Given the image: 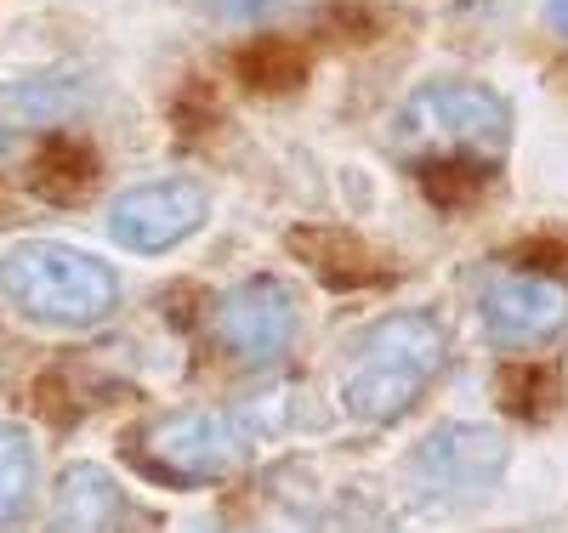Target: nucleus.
Wrapping results in <instances>:
<instances>
[{
	"mask_svg": "<svg viewBox=\"0 0 568 533\" xmlns=\"http://www.w3.org/2000/svg\"><path fill=\"white\" fill-rule=\"evenodd\" d=\"M393 148L426 176H495L511 154V109L471 80L420 85L393 120Z\"/></svg>",
	"mask_w": 568,
	"mask_h": 533,
	"instance_id": "nucleus-1",
	"label": "nucleus"
},
{
	"mask_svg": "<svg viewBox=\"0 0 568 533\" xmlns=\"http://www.w3.org/2000/svg\"><path fill=\"white\" fill-rule=\"evenodd\" d=\"M449 358V341H444V324L426 318V312H393L382 318L342 380V398H347V414L364 420V426H387L398 414L415 409V398L438 380Z\"/></svg>",
	"mask_w": 568,
	"mask_h": 533,
	"instance_id": "nucleus-2",
	"label": "nucleus"
},
{
	"mask_svg": "<svg viewBox=\"0 0 568 533\" xmlns=\"http://www.w3.org/2000/svg\"><path fill=\"white\" fill-rule=\"evenodd\" d=\"M0 289L7 301L34 318V324H52V329H80V324H98L114 312L120 296V278L74 245H58V238H23V245L7 250L0 262Z\"/></svg>",
	"mask_w": 568,
	"mask_h": 533,
	"instance_id": "nucleus-3",
	"label": "nucleus"
},
{
	"mask_svg": "<svg viewBox=\"0 0 568 533\" xmlns=\"http://www.w3.org/2000/svg\"><path fill=\"white\" fill-rule=\"evenodd\" d=\"M245 460H251V426L222 409H176L136 438V465L160 482H176V489L222 482L245 471Z\"/></svg>",
	"mask_w": 568,
	"mask_h": 533,
	"instance_id": "nucleus-4",
	"label": "nucleus"
},
{
	"mask_svg": "<svg viewBox=\"0 0 568 533\" xmlns=\"http://www.w3.org/2000/svg\"><path fill=\"white\" fill-rule=\"evenodd\" d=\"M484 329L506 352H535L568 335V284L546 273H500L484 289Z\"/></svg>",
	"mask_w": 568,
	"mask_h": 533,
	"instance_id": "nucleus-5",
	"label": "nucleus"
},
{
	"mask_svg": "<svg viewBox=\"0 0 568 533\" xmlns=\"http://www.w3.org/2000/svg\"><path fill=\"white\" fill-rule=\"evenodd\" d=\"M216 341L240 363H273L296 341V296L278 278H245L216 301Z\"/></svg>",
	"mask_w": 568,
	"mask_h": 533,
	"instance_id": "nucleus-6",
	"label": "nucleus"
},
{
	"mask_svg": "<svg viewBox=\"0 0 568 533\" xmlns=\"http://www.w3.org/2000/svg\"><path fill=\"white\" fill-rule=\"evenodd\" d=\"M205 187L200 182H142V187H125L120 199L109 205V233L120 238L125 250L136 256H160L171 245H182L187 233L205 227Z\"/></svg>",
	"mask_w": 568,
	"mask_h": 533,
	"instance_id": "nucleus-7",
	"label": "nucleus"
},
{
	"mask_svg": "<svg viewBox=\"0 0 568 533\" xmlns=\"http://www.w3.org/2000/svg\"><path fill=\"white\" fill-rule=\"evenodd\" d=\"M506 471V443L495 426H471V420H449L415 454V476L426 482V494L438 500H478L489 494Z\"/></svg>",
	"mask_w": 568,
	"mask_h": 533,
	"instance_id": "nucleus-8",
	"label": "nucleus"
},
{
	"mask_svg": "<svg viewBox=\"0 0 568 533\" xmlns=\"http://www.w3.org/2000/svg\"><path fill=\"white\" fill-rule=\"evenodd\" d=\"M125 527V489L103 465H69L58 476L52 533H120Z\"/></svg>",
	"mask_w": 568,
	"mask_h": 533,
	"instance_id": "nucleus-9",
	"label": "nucleus"
},
{
	"mask_svg": "<svg viewBox=\"0 0 568 533\" xmlns=\"http://www.w3.org/2000/svg\"><path fill=\"white\" fill-rule=\"evenodd\" d=\"M98 176H103L98 148L80 142V136H58L52 148L40 154V165H34V193L45 205H80V199H91Z\"/></svg>",
	"mask_w": 568,
	"mask_h": 533,
	"instance_id": "nucleus-10",
	"label": "nucleus"
},
{
	"mask_svg": "<svg viewBox=\"0 0 568 533\" xmlns=\"http://www.w3.org/2000/svg\"><path fill=\"white\" fill-rule=\"evenodd\" d=\"M291 250H296L324 284H336V289L375 284V262H369V250L353 245V238L336 233V227H296V233H291Z\"/></svg>",
	"mask_w": 568,
	"mask_h": 533,
	"instance_id": "nucleus-11",
	"label": "nucleus"
},
{
	"mask_svg": "<svg viewBox=\"0 0 568 533\" xmlns=\"http://www.w3.org/2000/svg\"><path fill=\"white\" fill-rule=\"evenodd\" d=\"M233 74L251 91H291L307 80V52L302 45H284V40H256L233 58Z\"/></svg>",
	"mask_w": 568,
	"mask_h": 533,
	"instance_id": "nucleus-12",
	"label": "nucleus"
},
{
	"mask_svg": "<svg viewBox=\"0 0 568 533\" xmlns=\"http://www.w3.org/2000/svg\"><path fill=\"white\" fill-rule=\"evenodd\" d=\"M34 500V443L23 426L0 420V527L18 522Z\"/></svg>",
	"mask_w": 568,
	"mask_h": 533,
	"instance_id": "nucleus-13",
	"label": "nucleus"
},
{
	"mask_svg": "<svg viewBox=\"0 0 568 533\" xmlns=\"http://www.w3.org/2000/svg\"><path fill=\"white\" fill-rule=\"evenodd\" d=\"M500 403L511 409V414H524V420H546L551 414V403H557V392H562V380H557V369H506V380H500Z\"/></svg>",
	"mask_w": 568,
	"mask_h": 533,
	"instance_id": "nucleus-14",
	"label": "nucleus"
},
{
	"mask_svg": "<svg viewBox=\"0 0 568 533\" xmlns=\"http://www.w3.org/2000/svg\"><path fill=\"white\" fill-rule=\"evenodd\" d=\"M200 7L222 23H278V18H296L318 0H200Z\"/></svg>",
	"mask_w": 568,
	"mask_h": 533,
	"instance_id": "nucleus-15",
	"label": "nucleus"
},
{
	"mask_svg": "<svg viewBox=\"0 0 568 533\" xmlns=\"http://www.w3.org/2000/svg\"><path fill=\"white\" fill-rule=\"evenodd\" d=\"M546 12H551V23H557V29L568 34V0H551V7H546Z\"/></svg>",
	"mask_w": 568,
	"mask_h": 533,
	"instance_id": "nucleus-16",
	"label": "nucleus"
}]
</instances>
